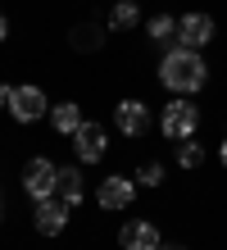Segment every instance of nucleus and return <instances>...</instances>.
<instances>
[{"label":"nucleus","mask_w":227,"mask_h":250,"mask_svg":"<svg viewBox=\"0 0 227 250\" xmlns=\"http://www.w3.org/2000/svg\"><path fill=\"white\" fill-rule=\"evenodd\" d=\"M5 37H9V19L0 14V41H5Z\"/></svg>","instance_id":"19"},{"label":"nucleus","mask_w":227,"mask_h":250,"mask_svg":"<svg viewBox=\"0 0 227 250\" xmlns=\"http://www.w3.org/2000/svg\"><path fill=\"white\" fill-rule=\"evenodd\" d=\"M0 109H9V86H0Z\"/></svg>","instance_id":"18"},{"label":"nucleus","mask_w":227,"mask_h":250,"mask_svg":"<svg viewBox=\"0 0 227 250\" xmlns=\"http://www.w3.org/2000/svg\"><path fill=\"white\" fill-rule=\"evenodd\" d=\"M205 164V146L195 141V137H182L177 141V168H186V173H195Z\"/></svg>","instance_id":"15"},{"label":"nucleus","mask_w":227,"mask_h":250,"mask_svg":"<svg viewBox=\"0 0 227 250\" xmlns=\"http://www.w3.org/2000/svg\"><path fill=\"white\" fill-rule=\"evenodd\" d=\"M136 182L141 187H164V164L159 159H145V164L136 168Z\"/></svg>","instance_id":"17"},{"label":"nucleus","mask_w":227,"mask_h":250,"mask_svg":"<svg viewBox=\"0 0 227 250\" xmlns=\"http://www.w3.org/2000/svg\"><path fill=\"white\" fill-rule=\"evenodd\" d=\"M0 218H5V205H0Z\"/></svg>","instance_id":"22"},{"label":"nucleus","mask_w":227,"mask_h":250,"mask_svg":"<svg viewBox=\"0 0 227 250\" xmlns=\"http://www.w3.org/2000/svg\"><path fill=\"white\" fill-rule=\"evenodd\" d=\"M214 19L209 14H200V9H191V14H182L177 19V46H186V50H205L209 41H214Z\"/></svg>","instance_id":"4"},{"label":"nucleus","mask_w":227,"mask_h":250,"mask_svg":"<svg viewBox=\"0 0 227 250\" xmlns=\"http://www.w3.org/2000/svg\"><path fill=\"white\" fill-rule=\"evenodd\" d=\"M145 32H150V41L168 46V41H177V19H173V14H155V19L145 23Z\"/></svg>","instance_id":"16"},{"label":"nucleus","mask_w":227,"mask_h":250,"mask_svg":"<svg viewBox=\"0 0 227 250\" xmlns=\"http://www.w3.org/2000/svg\"><path fill=\"white\" fill-rule=\"evenodd\" d=\"M118 246H123V250H159L164 237H159V228L150 223V218H136V223H123Z\"/></svg>","instance_id":"10"},{"label":"nucleus","mask_w":227,"mask_h":250,"mask_svg":"<svg viewBox=\"0 0 227 250\" xmlns=\"http://www.w3.org/2000/svg\"><path fill=\"white\" fill-rule=\"evenodd\" d=\"M50 123H55V132H64V137H73V132H78L86 119H82V109L73 105V100H64V105H55L50 109Z\"/></svg>","instance_id":"13"},{"label":"nucleus","mask_w":227,"mask_h":250,"mask_svg":"<svg viewBox=\"0 0 227 250\" xmlns=\"http://www.w3.org/2000/svg\"><path fill=\"white\" fill-rule=\"evenodd\" d=\"M73 150H78L82 164H100L104 150H109V132H104L100 123H82L78 132H73Z\"/></svg>","instance_id":"7"},{"label":"nucleus","mask_w":227,"mask_h":250,"mask_svg":"<svg viewBox=\"0 0 227 250\" xmlns=\"http://www.w3.org/2000/svg\"><path fill=\"white\" fill-rule=\"evenodd\" d=\"M55 196L59 200H64L68 205V209H73V205H82L86 200V187H82V168H59V178H55Z\"/></svg>","instance_id":"11"},{"label":"nucleus","mask_w":227,"mask_h":250,"mask_svg":"<svg viewBox=\"0 0 227 250\" xmlns=\"http://www.w3.org/2000/svg\"><path fill=\"white\" fill-rule=\"evenodd\" d=\"M159 250H186V246H159Z\"/></svg>","instance_id":"21"},{"label":"nucleus","mask_w":227,"mask_h":250,"mask_svg":"<svg viewBox=\"0 0 227 250\" xmlns=\"http://www.w3.org/2000/svg\"><path fill=\"white\" fill-rule=\"evenodd\" d=\"M218 159H223V168H227V137H223V146H218Z\"/></svg>","instance_id":"20"},{"label":"nucleus","mask_w":227,"mask_h":250,"mask_svg":"<svg viewBox=\"0 0 227 250\" xmlns=\"http://www.w3.org/2000/svg\"><path fill=\"white\" fill-rule=\"evenodd\" d=\"M159 132H164V137H173V141L195 137V132H200V105H195V100H186V96L168 100V105H164V114H159Z\"/></svg>","instance_id":"2"},{"label":"nucleus","mask_w":227,"mask_h":250,"mask_svg":"<svg viewBox=\"0 0 227 250\" xmlns=\"http://www.w3.org/2000/svg\"><path fill=\"white\" fill-rule=\"evenodd\" d=\"M150 105L145 100H118V109H114V127L123 132V137H145L150 132Z\"/></svg>","instance_id":"8"},{"label":"nucleus","mask_w":227,"mask_h":250,"mask_svg":"<svg viewBox=\"0 0 227 250\" xmlns=\"http://www.w3.org/2000/svg\"><path fill=\"white\" fill-rule=\"evenodd\" d=\"M136 23H141V5H136V0H118L114 14H109V27L114 32H132Z\"/></svg>","instance_id":"14"},{"label":"nucleus","mask_w":227,"mask_h":250,"mask_svg":"<svg viewBox=\"0 0 227 250\" xmlns=\"http://www.w3.org/2000/svg\"><path fill=\"white\" fill-rule=\"evenodd\" d=\"M136 191H141V182L127 178V173H114V178H104L96 187V205L100 209H127V205L136 200Z\"/></svg>","instance_id":"3"},{"label":"nucleus","mask_w":227,"mask_h":250,"mask_svg":"<svg viewBox=\"0 0 227 250\" xmlns=\"http://www.w3.org/2000/svg\"><path fill=\"white\" fill-rule=\"evenodd\" d=\"M55 178H59V168H55V159H27V168H23V191L32 200H45V196H55Z\"/></svg>","instance_id":"6"},{"label":"nucleus","mask_w":227,"mask_h":250,"mask_svg":"<svg viewBox=\"0 0 227 250\" xmlns=\"http://www.w3.org/2000/svg\"><path fill=\"white\" fill-rule=\"evenodd\" d=\"M32 223H37V232H41V237H59V232L68 228V205L59 200V196H45V200H37Z\"/></svg>","instance_id":"9"},{"label":"nucleus","mask_w":227,"mask_h":250,"mask_svg":"<svg viewBox=\"0 0 227 250\" xmlns=\"http://www.w3.org/2000/svg\"><path fill=\"white\" fill-rule=\"evenodd\" d=\"M9 114L19 123H37L41 114H50V100L41 86H9Z\"/></svg>","instance_id":"5"},{"label":"nucleus","mask_w":227,"mask_h":250,"mask_svg":"<svg viewBox=\"0 0 227 250\" xmlns=\"http://www.w3.org/2000/svg\"><path fill=\"white\" fill-rule=\"evenodd\" d=\"M205 78H209V64H205L200 50H186V46L164 50V60H159V82L168 86V91L195 96V91L205 86Z\"/></svg>","instance_id":"1"},{"label":"nucleus","mask_w":227,"mask_h":250,"mask_svg":"<svg viewBox=\"0 0 227 250\" xmlns=\"http://www.w3.org/2000/svg\"><path fill=\"white\" fill-rule=\"evenodd\" d=\"M68 46L73 50H100L104 46V23H78V27H73V37H68Z\"/></svg>","instance_id":"12"}]
</instances>
